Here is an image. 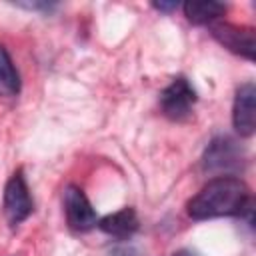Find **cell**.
<instances>
[{
	"label": "cell",
	"instance_id": "1",
	"mask_svg": "<svg viewBox=\"0 0 256 256\" xmlns=\"http://www.w3.org/2000/svg\"><path fill=\"white\" fill-rule=\"evenodd\" d=\"M250 206L248 186L240 178L216 176L188 202V216L194 220L242 216Z\"/></svg>",
	"mask_w": 256,
	"mask_h": 256
},
{
	"label": "cell",
	"instance_id": "2",
	"mask_svg": "<svg viewBox=\"0 0 256 256\" xmlns=\"http://www.w3.org/2000/svg\"><path fill=\"white\" fill-rule=\"evenodd\" d=\"M2 208H4V216L8 220L10 226H18L22 224L34 210V202L30 198V190L24 178L22 170H16L6 186H4V198H2Z\"/></svg>",
	"mask_w": 256,
	"mask_h": 256
},
{
	"label": "cell",
	"instance_id": "3",
	"mask_svg": "<svg viewBox=\"0 0 256 256\" xmlns=\"http://www.w3.org/2000/svg\"><path fill=\"white\" fill-rule=\"evenodd\" d=\"M196 104V90L184 76H176L160 94L162 114L170 120H184L190 116Z\"/></svg>",
	"mask_w": 256,
	"mask_h": 256
},
{
	"label": "cell",
	"instance_id": "4",
	"mask_svg": "<svg viewBox=\"0 0 256 256\" xmlns=\"http://www.w3.org/2000/svg\"><path fill=\"white\" fill-rule=\"evenodd\" d=\"M64 212H66V222L72 230L86 232L98 224V216H96L90 200L78 186L70 184L64 190Z\"/></svg>",
	"mask_w": 256,
	"mask_h": 256
},
{
	"label": "cell",
	"instance_id": "5",
	"mask_svg": "<svg viewBox=\"0 0 256 256\" xmlns=\"http://www.w3.org/2000/svg\"><path fill=\"white\" fill-rule=\"evenodd\" d=\"M242 164V150L228 136L214 138L204 152V170L208 172H230Z\"/></svg>",
	"mask_w": 256,
	"mask_h": 256
},
{
	"label": "cell",
	"instance_id": "6",
	"mask_svg": "<svg viewBox=\"0 0 256 256\" xmlns=\"http://www.w3.org/2000/svg\"><path fill=\"white\" fill-rule=\"evenodd\" d=\"M210 32L230 52L240 54V56H244L248 60L254 58V30L252 28L220 22V24H214L210 28Z\"/></svg>",
	"mask_w": 256,
	"mask_h": 256
},
{
	"label": "cell",
	"instance_id": "7",
	"mask_svg": "<svg viewBox=\"0 0 256 256\" xmlns=\"http://www.w3.org/2000/svg\"><path fill=\"white\" fill-rule=\"evenodd\" d=\"M254 84L246 82L236 90L234 108H232V122L240 136H252L254 132Z\"/></svg>",
	"mask_w": 256,
	"mask_h": 256
},
{
	"label": "cell",
	"instance_id": "8",
	"mask_svg": "<svg viewBox=\"0 0 256 256\" xmlns=\"http://www.w3.org/2000/svg\"><path fill=\"white\" fill-rule=\"evenodd\" d=\"M98 226L108 236L130 238L138 230V216L132 208H122V210H118L114 214H108L102 220H98Z\"/></svg>",
	"mask_w": 256,
	"mask_h": 256
},
{
	"label": "cell",
	"instance_id": "9",
	"mask_svg": "<svg viewBox=\"0 0 256 256\" xmlns=\"http://www.w3.org/2000/svg\"><path fill=\"white\" fill-rule=\"evenodd\" d=\"M20 92V74L6 50L4 44H0V96L2 98H14Z\"/></svg>",
	"mask_w": 256,
	"mask_h": 256
},
{
	"label": "cell",
	"instance_id": "10",
	"mask_svg": "<svg viewBox=\"0 0 256 256\" xmlns=\"http://www.w3.org/2000/svg\"><path fill=\"white\" fill-rule=\"evenodd\" d=\"M182 10L192 24H210L226 12V6L212 0H202V2H186Z\"/></svg>",
	"mask_w": 256,
	"mask_h": 256
},
{
	"label": "cell",
	"instance_id": "11",
	"mask_svg": "<svg viewBox=\"0 0 256 256\" xmlns=\"http://www.w3.org/2000/svg\"><path fill=\"white\" fill-rule=\"evenodd\" d=\"M154 8L160 10V12H170V10H176L178 4H176V2H170V4H166V2H156Z\"/></svg>",
	"mask_w": 256,
	"mask_h": 256
},
{
	"label": "cell",
	"instance_id": "12",
	"mask_svg": "<svg viewBox=\"0 0 256 256\" xmlns=\"http://www.w3.org/2000/svg\"><path fill=\"white\" fill-rule=\"evenodd\" d=\"M172 256H196V254H192V252H188V250H180V252H176V254H172Z\"/></svg>",
	"mask_w": 256,
	"mask_h": 256
}]
</instances>
